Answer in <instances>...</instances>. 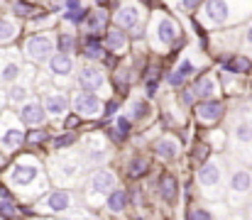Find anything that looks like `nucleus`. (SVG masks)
Here are the masks:
<instances>
[{
    "mask_svg": "<svg viewBox=\"0 0 252 220\" xmlns=\"http://www.w3.org/2000/svg\"><path fill=\"white\" fill-rule=\"evenodd\" d=\"M179 39V25L174 17L169 15H157V20L152 22V42L157 49L162 47H171Z\"/></svg>",
    "mask_w": 252,
    "mask_h": 220,
    "instance_id": "1",
    "label": "nucleus"
},
{
    "mask_svg": "<svg viewBox=\"0 0 252 220\" xmlns=\"http://www.w3.org/2000/svg\"><path fill=\"white\" fill-rule=\"evenodd\" d=\"M54 49H57V44H54V39L49 34H32L25 42V47H22L25 57L32 59V62H37V64L49 62V57L54 54Z\"/></svg>",
    "mask_w": 252,
    "mask_h": 220,
    "instance_id": "2",
    "label": "nucleus"
},
{
    "mask_svg": "<svg viewBox=\"0 0 252 220\" xmlns=\"http://www.w3.org/2000/svg\"><path fill=\"white\" fill-rule=\"evenodd\" d=\"M252 193V171L248 169H238L233 171L230 176V184H228V196H230V203L233 206H243Z\"/></svg>",
    "mask_w": 252,
    "mask_h": 220,
    "instance_id": "3",
    "label": "nucleus"
},
{
    "mask_svg": "<svg viewBox=\"0 0 252 220\" xmlns=\"http://www.w3.org/2000/svg\"><path fill=\"white\" fill-rule=\"evenodd\" d=\"M198 184L206 193L218 196L220 193V184H223V166L216 161H203V166L198 169Z\"/></svg>",
    "mask_w": 252,
    "mask_h": 220,
    "instance_id": "4",
    "label": "nucleus"
},
{
    "mask_svg": "<svg viewBox=\"0 0 252 220\" xmlns=\"http://www.w3.org/2000/svg\"><path fill=\"white\" fill-rule=\"evenodd\" d=\"M230 10H233V2L230 0H206L203 2V17L211 25H216V27H223L228 22H235L233 15H230Z\"/></svg>",
    "mask_w": 252,
    "mask_h": 220,
    "instance_id": "5",
    "label": "nucleus"
},
{
    "mask_svg": "<svg viewBox=\"0 0 252 220\" xmlns=\"http://www.w3.org/2000/svg\"><path fill=\"white\" fill-rule=\"evenodd\" d=\"M115 184H118V179L110 169H95L86 181V191L95 193V196H108L115 189Z\"/></svg>",
    "mask_w": 252,
    "mask_h": 220,
    "instance_id": "6",
    "label": "nucleus"
},
{
    "mask_svg": "<svg viewBox=\"0 0 252 220\" xmlns=\"http://www.w3.org/2000/svg\"><path fill=\"white\" fill-rule=\"evenodd\" d=\"M71 105H74V110H76L79 115H84V118H98V115L103 113V103H100V98L95 95V91H81V93H76V95L71 98Z\"/></svg>",
    "mask_w": 252,
    "mask_h": 220,
    "instance_id": "7",
    "label": "nucleus"
},
{
    "mask_svg": "<svg viewBox=\"0 0 252 220\" xmlns=\"http://www.w3.org/2000/svg\"><path fill=\"white\" fill-rule=\"evenodd\" d=\"M47 108L44 103L34 100V98H27L25 103H20V123L27 125V127H39L44 125V118H47Z\"/></svg>",
    "mask_w": 252,
    "mask_h": 220,
    "instance_id": "8",
    "label": "nucleus"
},
{
    "mask_svg": "<svg viewBox=\"0 0 252 220\" xmlns=\"http://www.w3.org/2000/svg\"><path fill=\"white\" fill-rule=\"evenodd\" d=\"M140 20H142V12H140V7H137L135 2H123V5H118V10H115V15H113V22H115L118 27H123L125 32L140 27Z\"/></svg>",
    "mask_w": 252,
    "mask_h": 220,
    "instance_id": "9",
    "label": "nucleus"
},
{
    "mask_svg": "<svg viewBox=\"0 0 252 220\" xmlns=\"http://www.w3.org/2000/svg\"><path fill=\"white\" fill-rule=\"evenodd\" d=\"M37 179H39V166L32 161H17L10 171V184L17 189H25V186L34 184Z\"/></svg>",
    "mask_w": 252,
    "mask_h": 220,
    "instance_id": "10",
    "label": "nucleus"
},
{
    "mask_svg": "<svg viewBox=\"0 0 252 220\" xmlns=\"http://www.w3.org/2000/svg\"><path fill=\"white\" fill-rule=\"evenodd\" d=\"M22 145H27V132H25L22 127H17V125L2 127V132H0V149H2L5 154L17 152Z\"/></svg>",
    "mask_w": 252,
    "mask_h": 220,
    "instance_id": "11",
    "label": "nucleus"
},
{
    "mask_svg": "<svg viewBox=\"0 0 252 220\" xmlns=\"http://www.w3.org/2000/svg\"><path fill=\"white\" fill-rule=\"evenodd\" d=\"M42 103H44V108H47V113H49L52 118L66 115V110H69V105H71V100H69V95H66L64 91H44Z\"/></svg>",
    "mask_w": 252,
    "mask_h": 220,
    "instance_id": "12",
    "label": "nucleus"
},
{
    "mask_svg": "<svg viewBox=\"0 0 252 220\" xmlns=\"http://www.w3.org/2000/svg\"><path fill=\"white\" fill-rule=\"evenodd\" d=\"M225 115V103L216 100V98H206L201 103H196V118L201 123H218Z\"/></svg>",
    "mask_w": 252,
    "mask_h": 220,
    "instance_id": "13",
    "label": "nucleus"
},
{
    "mask_svg": "<svg viewBox=\"0 0 252 220\" xmlns=\"http://www.w3.org/2000/svg\"><path fill=\"white\" fill-rule=\"evenodd\" d=\"M47 69H49L52 76L66 78V76H71V73H74V59H71V54H66V52H57V54H52V57H49Z\"/></svg>",
    "mask_w": 252,
    "mask_h": 220,
    "instance_id": "14",
    "label": "nucleus"
},
{
    "mask_svg": "<svg viewBox=\"0 0 252 220\" xmlns=\"http://www.w3.org/2000/svg\"><path fill=\"white\" fill-rule=\"evenodd\" d=\"M76 83H79L81 91H98V88H103L105 76H103V71H100L98 66H84V69L79 71Z\"/></svg>",
    "mask_w": 252,
    "mask_h": 220,
    "instance_id": "15",
    "label": "nucleus"
},
{
    "mask_svg": "<svg viewBox=\"0 0 252 220\" xmlns=\"http://www.w3.org/2000/svg\"><path fill=\"white\" fill-rule=\"evenodd\" d=\"M81 159L79 157H62L59 161H54V171L59 174V176H64V179H74V176H79L81 174V169H84V164H79Z\"/></svg>",
    "mask_w": 252,
    "mask_h": 220,
    "instance_id": "16",
    "label": "nucleus"
},
{
    "mask_svg": "<svg viewBox=\"0 0 252 220\" xmlns=\"http://www.w3.org/2000/svg\"><path fill=\"white\" fill-rule=\"evenodd\" d=\"M47 208L49 211H54V213H64V211H69V206H71V193L69 191H64V189H59V191H52L49 196H47Z\"/></svg>",
    "mask_w": 252,
    "mask_h": 220,
    "instance_id": "17",
    "label": "nucleus"
},
{
    "mask_svg": "<svg viewBox=\"0 0 252 220\" xmlns=\"http://www.w3.org/2000/svg\"><path fill=\"white\" fill-rule=\"evenodd\" d=\"M20 71H22V64L17 62V57L10 54L7 59L0 62V81H2V83H15Z\"/></svg>",
    "mask_w": 252,
    "mask_h": 220,
    "instance_id": "18",
    "label": "nucleus"
},
{
    "mask_svg": "<svg viewBox=\"0 0 252 220\" xmlns=\"http://www.w3.org/2000/svg\"><path fill=\"white\" fill-rule=\"evenodd\" d=\"M157 191H159L162 201L174 203V201H176V193H179V184H176V179H174L171 174H164V176H159V181H157Z\"/></svg>",
    "mask_w": 252,
    "mask_h": 220,
    "instance_id": "19",
    "label": "nucleus"
},
{
    "mask_svg": "<svg viewBox=\"0 0 252 220\" xmlns=\"http://www.w3.org/2000/svg\"><path fill=\"white\" fill-rule=\"evenodd\" d=\"M179 149H181V145H179L176 137H159L155 142V152L162 159H176L179 157Z\"/></svg>",
    "mask_w": 252,
    "mask_h": 220,
    "instance_id": "20",
    "label": "nucleus"
},
{
    "mask_svg": "<svg viewBox=\"0 0 252 220\" xmlns=\"http://www.w3.org/2000/svg\"><path fill=\"white\" fill-rule=\"evenodd\" d=\"M127 203H130V193L123 191V189H113V191L108 193L105 208H108L110 213H123V211L127 208Z\"/></svg>",
    "mask_w": 252,
    "mask_h": 220,
    "instance_id": "21",
    "label": "nucleus"
},
{
    "mask_svg": "<svg viewBox=\"0 0 252 220\" xmlns=\"http://www.w3.org/2000/svg\"><path fill=\"white\" fill-rule=\"evenodd\" d=\"M105 47L110 49V52H125L127 49V34H125V30L123 27H115V30H108V34H105Z\"/></svg>",
    "mask_w": 252,
    "mask_h": 220,
    "instance_id": "22",
    "label": "nucleus"
},
{
    "mask_svg": "<svg viewBox=\"0 0 252 220\" xmlns=\"http://www.w3.org/2000/svg\"><path fill=\"white\" fill-rule=\"evenodd\" d=\"M105 25H108V12H105L103 7L88 12V17H86V30H88L91 34H100Z\"/></svg>",
    "mask_w": 252,
    "mask_h": 220,
    "instance_id": "23",
    "label": "nucleus"
},
{
    "mask_svg": "<svg viewBox=\"0 0 252 220\" xmlns=\"http://www.w3.org/2000/svg\"><path fill=\"white\" fill-rule=\"evenodd\" d=\"M105 49H108V47H103V42L98 39V34H91V32H88V37L84 39L86 59H103V57H105Z\"/></svg>",
    "mask_w": 252,
    "mask_h": 220,
    "instance_id": "24",
    "label": "nucleus"
},
{
    "mask_svg": "<svg viewBox=\"0 0 252 220\" xmlns=\"http://www.w3.org/2000/svg\"><path fill=\"white\" fill-rule=\"evenodd\" d=\"M220 64H223L225 71L230 73H248L252 69V62L248 57H223Z\"/></svg>",
    "mask_w": 252,
    "mask_h": 220,
    "instance_id": "25",
    "label": "nucleus"
},
{
    "mask_svg": "<svg viewBox=\"0 0 252 220\" xmlns=\"http://www.w3.org/2000/svg\"><path fill=\"white\" fill-rule=\"evenodd\" d=\"M193 64H191V59H184L179 66H176V71L169 76V86H174V88H184V83H186V76L189 73H193Z\"/></svg>",
    "mask_w": 252,
    "mask_h": 220,
    "instance_id": "26",
    "label": "nucleus"
},
{
    "mask_svg": "<svg viewBox=\"0 0 252 220\" xmlns=\"http://www.w3.org/2000/svg\"><path fill=\"white\" fill-rule=\"evenodd\" d=\"M103 157H105V147H103V142H100L98 137H88L86 149H84V159H88V161H100Z\"/></svg>",
    "mask_w": 252,
    "mask_h": 220,
    "instance_id": "27",
    "label": "nucleus"
},
{
    "mask_svg": "<svg viewBox=\"0 0 252 220\" xmlns=\"http://www.w3.org/2000/svg\"><path fill=\"white\" fill-rule=\"evenodd\" d=\"M132 123H135V120H132L130 115H120V118L115 120V130L110 132V135H113V140H115V142L125 140V137L130 135V130H132Z\"/></svg>",
    "mask_w": 252,
    "mask_h": 220,
    "instance_id": "28",
    "label": "nucleus"
},
{
    "mask_svg": "<svg viewBox=\"0 0 252 220\" xmlns=\"http://www.w3.org/2000/svg\"><path fill=\"white\" fill-rule=\"evenodd\" d=\"M193 91H196V95L201 98V100H206V98H213L216 95V81L213 78H198L196 81V86H193Z\"/></svg>",
    "mask_w": 252,
    "mask_h": 220,
    "instance_id": "29",
    "label": "nucleus"
},
{
    "mask_svg": "<svg viewBox=\"0 0 252 220\" xmlns=\"http://www.w3.org/2000/svg\"><path fill=\"white\" fill-rule=\"evenodd\" d=\"M7 98H10V103H25L30 98V88L25 83H12L7 91Z\"/></svg>",
    "mask_w": 252,
    "mask_h": 220,
    "instance_id": "30",
    "label": "nucleus"
},
{
    "mask_svg": "<svg viewBox=\"0 0 252 220\" xmlns=\"http://www.w3.org/2000/svg\"><path fill=\"white\" fill-rule=\"evenodd\" d=\"M150 171V161L147 159H132L130 161V166H127V174H130V179H142L145 174Z\"/></svg>",
    "mask_w": 252,
    "mask_h": 220,
    "instance_id": "31",
    "label": "nucleus"
},
{
    "mask_svg": "<svg viewBox=\"0 0 252 220\" xmlns=\"http://www.w3.org/2000/svg\"><path fill=\"white\" fill-rule=\"evenodd\" d=\"M15 37H17V25L10 22V20H5V17H0V44L12 42Z\"/></svg>",
    "mask_w": 252,
    "mask_h": 220,
    "instance_id": "32",
    "label": "nucleus"
},
{
    "mask_svg": "<svg viewBox=\"0 0 252 220\" xmlns=\"http://www.w3.org/2000/svg\"><path fill=\"white\" fill-rule=\"evenodd\" d=\"M235 137H238L240 145H252V123L250 120L235 125Z\"/></svg>",
    "mask_w": 252,
    "mask_h": 220,
    "instance_id": "33",
    "label": "nucleus"
},
{
    "mask_svg": "<svg viewBox=\"0 0 252 220\" xmlns=\"http://www.w3.org/2000/svg\"><path fill=\"white\" fill-rule=\"evenodd\" d=\"M147 115H150V103H147V100H135V103L130 105V118H132L135 123L145 120Z\"/></svg>",
    "mask_w": 252,
    "mask_h": 220,
    "instance_id": "34",
    "label": "nucleus"
},
{
    "mask_svg": "<svg viewBox=\"0 0 252 220\" xmlns=\"http://www.w3.org/2000/svg\"><path fill=\"white\" fill-rule=\"evenodd\" d=\"M12 12H15L17 17H32V15H34V5H32L30 0H17V2L12 5Z\"/></svg>",
    "mask_w": 252,
    "mask_h": 220,
    "instance_id": "35",
    "label": "nucleus"
},
{
    "mask_svg": "<svg viewBox=\"0 0 252 220\" xmlns=\"http://www.w3.org/2000/svg\"><path fill=\"white\" fill-rule=\"evenodd\" d=\"M74 47H76V39H74V34H69V32L59 34V39H57V49H59V52H66V54H71V52H74Z\"/></svg>",
    "mask_w": 252,
    "mask_h": 220,
    "instance_id": "36",
    "label": "nucleus"
},
{
    "mask_svg": "<svg viewBox=\"0 0 252 220\" xmlns=\"http://www.w3.org/2000/svg\"><path fill=\"white\" fill-rule=\"evenodd\" d=\"M88 12H91L88 7H76V10H66L64 20H66V22H71V25H79V22H86Z\"/></svg>",
    "mask_w": 252,
    "mask_h": 220,
    "instance_id": "37",
    "label": "nucleus"
},
{
    "mask_svg": "<svg viewBox=\"0 0 252 220\" xmlns=\"http://www.w3.org/2000/svg\"><path fill=\"white\" fill-rule=\"evenodd\" d=\"M47 140H49V135L42 127H32V132L27 135V145L30 147H39L42 142H47Z\"/></svg>",
    "mask_w": 252,
    "mask_h": 220,
    "instance_id": "38",
    "label": "nucleus"
},
{
    "mask_svg": "<svg viewBox=\"0 0 252 220\" xmlns=\"http://www.w3.org/2000/svg\"><path fill=\"white\" fill-rule=\"evenodd\" d=\"M76 142V132H66V135H59V137H54V147L57 149H66V147H71Z\"/></svg>",
    "mask_w": 252,
    "mask_h": 220,
    "instance_id": "39",
    "label": "nucleus"
},
{
    "mask_svg": "<svg viewBox=\"0 0 252 220\" xmlns=\"http://www.w3.org/2000/svg\"><path fill=\"white\" fill-rule=\"evenodd\" d=\"M208 152H211V142H203V145H198L196 149H193V159L203 164V161L208 159Z\"/></svg>",
    "mask_w": 252,
    "mask_h": 220,
    "instance_id": "40",
    "label": "nucleus"
},
{
    "mask_svg": "<svg viewBox=\"0 0 252 220\" xmlns=\"http://www.w3.org/2000/svg\"><path fill=\"white\" fill-rule=\"evenodd\" d=\"M196 91L193 88H184L181 91V100H184V105H196Z\"/></svg>",
    "mask_w": 252,
    "mask_h": 220,
    "instance_id": "41",
    "label": "nucleus"
},
{
    "mask_svg": "<svg viewBox=\"0 0 252 220\" xmlns=\"http://www.w3.org/2000/svg\"><path fill=\"white\" fill-rule=\"evenodd\" d=\"M0 216H7V218H12V216H17V208H15L10 201H2V203H0Z\"/></svg>",
    "mask_w": 252,
    "mask_h": 220,
    "instance_id": "42",
    "label": "nucleus"
},
{
    "mask_svg": "<svg viewBox=\"0 0 252 220\" xmlns=\"http://www.w3.org/2000/svg\"><path fill=\"white\" fill-rule=\"evenodd\" d=\"M201 2H203V0H181V7L191 12V10H196V7H201Z\"/></svg>",
    "mask_w": 252,
    "mask_h": 220,
    "instance_id": "43",
    "label": "nucleus"
},
{
    "mask_svg": "<svg viewBox=\"0 0 252 220\" xmlns=\"http://www.w3.org/2000/svg\"><path fill=\"white\" fill-rule=\"evenodd\" d=\"M76 125H79V113H76V115H69V118L64 120V127H66V130H74Z\"/></svg>",
    "mask_w": 252,
    "mask_h": 220,
    "instance_id": "44",
    "label": "nucleus"
},
{
    "mask_svg": "<svg viewBox=\"0 0 252 220\" xmlns=\"http://www.w3.org/2000/svg\"><path fill=\"white\" fill-rule=\"evenodd\" d=\"M115 110H118V100H108L105 108H103V115H113Z\"/></svg>",
    "mask_w": 252,
    "mask_h": 220,
    "instance_id": "45",
    "label": "nucleus"
},
{
    "mask_svg": "<svg viewBox=\"0 0 252 220\" xmlns=\"http://www.w3.org/2000/svg\"><path fill=\"white\" fill-rule=\"evenodd\" d=\"M157 78H147V95H155L157 93Z\"/></svg>",
    "mask_w": 252,
    "mask_h": 220,
    "instance_id": "46",
    "label": "nucleus"
},
{
    "mask_svg": "<svg viewBox=\"0 0 252 220\" xmlns=\"http://www.w3.org/2000/svg\"><path fill=\"white\" fill-rule=\"evenodd\" d=\"M189 218H211V213H208V211H203V208H196V211H191V213H189Z\"/></svg>",
    "mask_w": 252,
    "mask_h": 220,
    "instance_id": "47",
    "label": "nucleus"
},
{
    "mask_svg": "<svg viewBox=\"0 0 252 220\" xmlns=\"http://www.w3.org/2000/svg\"><path fill=\"white\" fill-rule=\"evenodd\" d=\"M64 7L66 10H76V7H84V5H81V0H64Z\"/></svg>",
    "mask_w": 252,
    "mask_h": 220,
    "instance_id": "48",
    "label": "nucleus"
},
{
    "mask_svg": "<svg viewBox=\"0 0 252 220\" xmlns=\"http://www.w3.org/2000/svg\"><path fill=\"white\" fill-rule=\"evenodd\" d=\"M245 42L252 47V22H250V27H248V32H245Z\"/></svg>",
    "mask_w": 252,
    "mask_h": 220,
    "instance_id": "49",
    "label": "nucleus"
},
{
    "mask_svg": "<svg viewBox=\"0 0 252 220\" xmlns=\"http://www.w3.org/2000/svg\"><path fill=\"white\" fill-rule=\"evenodd\" d=\"M95 2H98V5H100V7H103V5H108V2H110V0H95Z\"/></svg>",
    "mask_w": 252,
    "mask_h": 220,
    "instance_id": "50",
    "label": "nucleus"
},
{
    "mask_svg": "<svg viewBox=\"0 0 252 220\" xmlns=\"http://www.w3.org/2000/svg\"><path fill=\"white\" fill-rule=\"evenodd\" d=\"M140 2H145V5H155V0H140Z\"/></svg>",
    "mask_w": 252,
    "mask_h": 220,
    "instance_id": "51",
    "label": "nucleus"
}]
</instances>
